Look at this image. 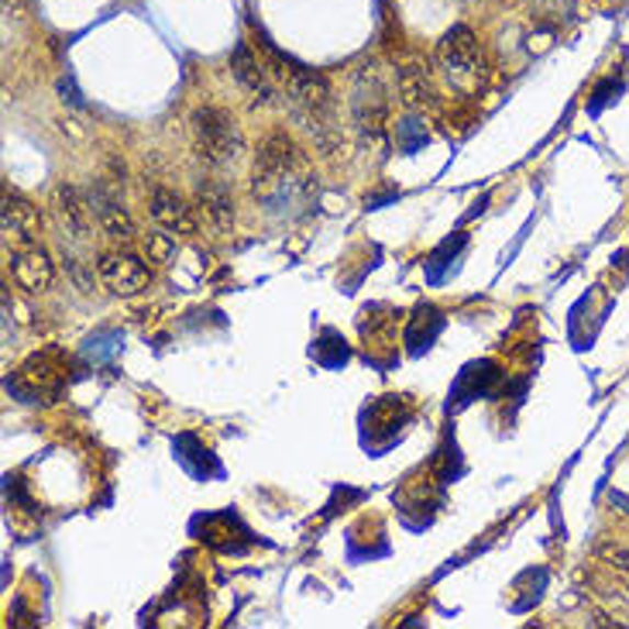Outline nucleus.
<instances>
[{"instance_id": "1", "label": "nucleus", "mask_w": 629, "mask_h": 629, "mask_svg": "<svg viewBox=\"0 0 629 629\" xmlns=\"http://www.w3.org/2000/svg\"><path fill=\"white\" fill-rule=\"evenodd\" d=\"M313 179L317 176H313L303 148L285 131H272L255 159V196L276 206L296 196L306 200L313 193Z\"/></svg>"}, {"instance_id": "2", "label": "nucleus", "mask_w": 629, "mask_h": 629, "mask_svg": "<svg viewBox=\"0 0 629 629\" xmlns=\"http://www.w3.org/2000/svg\"><path fill=\"white\" fill-rule=\"evenodd\" d=\"M282 80H285V93H290V103H293L296 117L303 121V127L321 145H330L337 127H334V90L327 83V76L293 63L285 69Z\"/></svg>"}, {"instance_id": "3", "label": "nucleus", "mask_w": 629, "mask_h": 629, "mask_svg": "<svg viewBox=\"0 0 629 629\" xmlns=\"http://www.w3.org/2000/svg\"><path fill=\"white\" fill-rule=\"evenodd\" d=\"M190 131H193V148L200 159L210 169H224L234 166L245 151V138L242 127L227 111L221 108H196L190 117Z\"/></svg>"}, {"instance_id": "4", "label": "nucleus", "mask_w": 629, "mask_h": 629, "mask_svg": "<svg viewBox=\"0 0 629 629\" xmlns=\"http://www.w3.org/2000/svg\"><path fill=\"white\" fill-rule=\"evenodd\" d=\"M437 63L440 69L448 72V80L471 93L482 87V76H485V56H482V45L479 38L471 35V29L464 24H454L451 32H443L437 42Z\"/></svg>"}, {"instance_id": "5", "label": "nucleus", "mask_w": 629, "mask_h": 629, "mask_svg": "<svg viewBox=\"0 0 629 629\" xmlns=\"http://www.w3.org/2000/svg\"><path fill=\"white\" fill-rule=\"evenodd\" d=\"M97 272H100L103 285H108V290L117 293V296H135V293H142L145 285L151 282L148 266H145L138 255H131V251H108V255H100Z\"/></svg>"}, {"instance_id": "6", "label": "nucleus", "mask_w": 629, "mask_h": 629, "mask_svg": "<svg viewBox=\"0 0 629 629\" xmlns=\"http://www.w3.org/2000/svg\"><path fill=\"white\" fill-rule=\"evenodd\" d=\"M385 114H389L385 83L379 80V72L372 66H364L355 80V117L364 131H382Z\"/></svg>"}, {"instance_id": "7", "label": "nucleus", "mask_w": 629, "mask_h": 629, "mask_svg": "<svg viewBox=\"0 0 629 629\" xmlns=\"http://www.w3.org/2000/svg\"><path fill=\"white\" fill-rule=\"evenodd\" d=\"M11 276L24 293H45L52 279H56V266L45 248L38 245H18L11 255Z\"/></svg>"}, {"instance_id": "8", "label": "nucleus", "mask_w": 629, "mask_h": 629, "mask_svg": "<svg viewBox=\"0 0 629 629\" xmlns=\"http://www.w3.org/2000/svg\"><path fill=\"white\" fill-rule=\"evenodd\" d=\"M148 214H151V221L159 224V227H166V231H172V234H196V217H193V206L182 200L176 190H166V187H155L151 193H148Z\"/></svg>"}, {"instance_id": "9", "label": "nucleus", "mask_w": 629, "mask_h": 629, "mask_svg": "<svg viewBox=\"0 0 629 629\" xmlns=\"http://www.w3.org/2000/svg\"><path fill=\"white\" fill-rule=\"evenodd\" d=\"M87 200H90V210H93L97 224L108 231V238H114L121 245L135 242V224H131L127 210L121 206V200L108 187H100V182H97L93 190H87Z\"/></svg>"}, {"instance_id": "10", "label": "nucleus", "mask_w": 629, "mask_h": 629, "mask_svg": "<svg viewBox=\"0 0 629 629\" xmlns=\"http://www.w3.org/2000/svg\"><path fill=\"white\" fill-rule=\"evenodd\" d=\"M231 69H234V80H238L255 97V103H272V83H269V76H266V63L255 56L248 42L234 45Z\"/></svg>"}, {"instance_id": "11", "label": "nucleus", "mask_w": 629, "mask_h": 629, "mask_svg": "<svg viewBox=\"0 0 629 629\" xmlns=\"http://www.w3.org/2000/svg\"><path fill=\"white\" fill-rule=\"evenodd\" d=\"M42 231V210L21 193H4V234L14 245H35Z\"/></svg>"}, {"instance_id": "12", "label": "nucleus", "mask_w": 629, "mask_h": 629, "mask_svg": "<svg viewBox=\"0 0 629 629\" xmlns=\"http://www.w3.org/2000/svg\"><path fill=\"white\" fill-rule=\"evenodd\" d=\"M56 206H59V217L69 231V238L76 242H87L90 238V224L97 221L87 193H80L76 187H59L56 190Z\"/></svg>"}, {"instance_id": "13", "label": "nucleus", "mask_w": 629, "mask_h": 629, "mask_svg": "<svg viewBox=\"0 0 629 629\" xmlns=\"http://www.w3.org/2000/svg\"><path fill=\"white\" fill-rule=\"evenodd\" d=\"M400 97H403L406 108H413V111H434L437 103H440V97H437V90L430 83V76L424 69H416V66L400 72Z\"/></svg>"}, {"instance_id": "14", "label": "nucleus", "mask_w": 629, "mask_h": 629, "mask_svg": "<svg viewBox=\"0 0 629 629\" xmlns=\"http://www.w3.org/2000/svg\"><path fill=\"white\" fill-rule=\"evenodd\" d=\"M196 193H200V206H203V214L210 217V224L221 227V231H227V227L234 224V200H231V193H227L224 182L203 179Z\"/></svg>"}, {"instance_id": "15", "label": "nucleus", "mask_w": 629, "mask_h": 629, "mask_svg": "<svg viewBox=\"0 0 629 629\" xmlns=\"http://www.w3.org/2000/svg\"><path fill=\"white\" fill-rule=\"evenodd\" d=\"M145 255L148 261H159V266H169V261L176 258V234L166 231V227H155L145 234Z\"/></svg>"}, {"instance_id": "16", "label": "nucleus", "mask_w": 629, "mask_h": 629, "mask_svg": "<svg viewBox=\"0 0 629 629\" xmlns=\"http://www.w3.org/2000/svg\"><path fill=\"white\" fill-rule=\"evenodd\" d=\"M63 266H66V272L72 276V282L80 285L83 293H93V276H87V269H83V261H80V258H72V255L66 251Z\"/></svg>"}, {"instance_id": "17", "label": "nucleus", "mask_w": 629, "mask_h": 629, "mask_svg": "<svg viewBox=\"0 0 629 629\" xmlns=\"http://www.w3.org/2000/svg\"><path fill=\"white\" fill-rule=\"evenodd\" d=\"M598 558H602V561H609L613 568L629 571V550L619 547V543H602V547H598Z\"/></svg>"}, {"instance_id": "18", "label": "nucleus", "mask_w": 629, "mask_h": 629, "mask_svg": "<svg viewBox=\"0 0 629 629\" xmlns=\"http://www.w3.org/2000/svg\"><path fill=\"white\" fill-rule=\"evenodd\" d=\"M609 499H613V506H622V509L629 513V499H626V495H616V492H613Z\"/></svg>"}, {"instance_id": "19", "label": "nucleus", "mask_w": 629, "mask_h": 629, "mask_svg": "<svg viewBox=\"0 0 629 629\" xmlns=\"http://www.w3.org/2000/svg\"><path fill=\"white\" fill-rule=\"evenodd\" d=\"M619 595H622V598H626V602H629V588H622V592H619Z\"/></svg>"}]
</instances>
